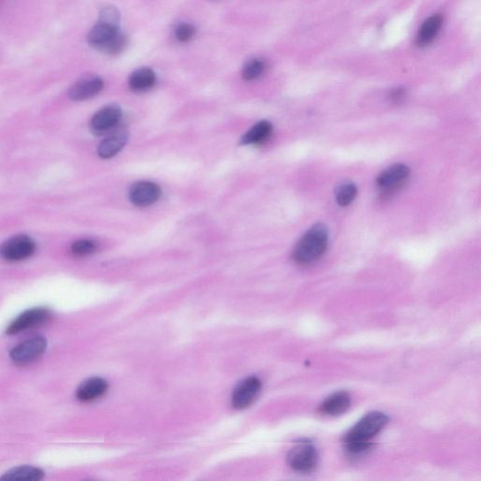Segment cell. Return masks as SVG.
Masks as SVG:
<instances>
[{
  "mask_svg": "<svg viewBox=\"0 0 481 481\" xmlns=\"http://www.w3.org/2000/svg\"><path fill=\"white\" fill-rule=\"evenodd\" d=\"M47 347L46 339L43 336H36V338L27 339L15 347L11 351V358L13 362L25 365L33 362V361L40 357L46 351Z\"/></svg>",
  "mask_w": 481,
  "mask_h": 481,
  "instance_id": "obj_6",
  "label": "cell"
},
{
  "mask_svg": "<svg viewBox=\"0 0 481 481\" xmlns=\"http://www.w3.org/2000/svg\"><path fill=\"white\" fill-rule=\"evenodd\" d=\"M411 169L403 164H396L386 169L377 178L378 187L382 191L390 192L397 190L402 186L410 176Z\"/></svg>",
  "mask_w": 481,
  "mask_h": 481,
  "instance_id": "obj_9",
  "label": "cell"
},
{
  "mask_svg": "<svg viewBox=\"0 0 481 481\" xmlns=\"http://www.w3.org/2000/svg\"><path fill=\"white\" fill-rule=\"evenodd\" d=\"M265 70V63L263 60H249V62L244 64L243 71H242V76L244 80H254L260 77Z\"/></svg>",
  "mask_w": 481,
  "mask_h": 481,
  "instance_id": "obj_21",
  "label": "cell"
},
{
  "mask_svg": "<svg viewBox=\"0 0 481 481\" xmlns=\"http://www.w3.org/2000/svg\"><path fill=\"white\" fill-rule=\"evenodd\" d=\"M161 190L157 183L140 182L131 187L129 197L131 202L138 207H148L159 199Z\"/></svg>",
  "mask_w": 481,
  "mask_h": 481,
  "instance_id": "obj_11",
  "label": "cell"
},
{
  "mask_svg": "<svg viewBox=\"0 0 481 481\" xmlns=\"http://www.w3.org/2000/svg\"><path fill=\"white\" fill-rule=\"evenodd\" d=\"M99 21L103 23L111 25V26L119 27L121 15L118 9L113 6L103 7L99 13Z\"/></svg>",
  "mask_w": 481,
  "mask_h": 481,
  "instance_id": "obj_23",
  "label": "cell"
},
{
  "mask_svg": "<svg viewBox=\"0 0 481 481\" xmlns=\"http://www.w3.org/2000/svg\"><path fill=\"white\" fill-rule=\"evenodd\" d=\"M328 243L329 233L327 228L322 224L314 225L294 247V261L302 265L314 263L327 251Z\"/></svg>",
  "mask_w": 481,
  "mask_h": 481,
  "instance_id": "obj_2",
  "label": "cell"
},
{
  "mask_svg": "<svg viewBox=\"0 0 481 481\" xmlns=\"http://www.w3.org/2000/svg\"><path fill=\"white\" fill-rule=\"evenodd\" d=\"M357 195V187L355 183H345L339 185L335 192L336 202L338 205L348 206L354 202Z\"/></svg>",
  "mask_w": 481,
  "mask_h": 481,
  "instance_id": "obj_20",
  "label": "cell"
},
{
  "mask_svg": "<svg viewBox=\"0 0 481 481\" xmlns=\"http://www.w3.org/2000/svg\"><path fill=\"white\" fill-rule=\"evenodd\" d=\"M272 126L271 122L261 121L255 124L251 129L247 131L242 138V143L244 145H258L265 143L271 136Z\"/></svg>",
  "mask_w": 481,
  "mask_h": 481,
  "instance_id": "obj_19",
  "label": "cell"
},
{
  "mask_svg": "<svg viewBox=\"0 0 481 481\" xmlns=\"http://www.w3.org/2000/svg\"><path fill=\"white\" fill-rule=\"evenodd\" d=\"M107 389V381L102 378H91L79 386L77 391V397L81 402H91L103 396Z\"/></svg>",
  "mask_w": 481,
  "mask_h": 481,
  "instance_id": "obj_16",
  "label": "cell"
},
{
  "mask_svg": "<svg viewBox=\"0 0 481 481\" xmlns=\"http://www.w3.org/2000/svg\"><path fill=\"white\" fill-rule=\"evenodd\" d=\"M157 81L154 72L150 68L138 69L129 77L131 90L136 93H144L151 90Z\"/></svg>",
  "mask_w": 481,
  "mask_h": 481,
  "instance_id": "obj_17",
  "label": "cell"
},
{
  "mask_svg": "<svg viewBox=\"0 0 481 481\" xmlns=\"http://www.w3.org/2000/svg\"><path fill=\"white\" fill-rule=\"evenodd\" d=\"M44 473L38 467L23 466L15 467L5 473L0 480L4 481H36L43 480Z\"/></svg>",
  "mask_w": 481,
  "mask_h": 481,
  "instance_id": "obj_18",
  "label": "cell"
},
{
  "mask_svg": "<svg viewBox=\"0 0 481 481\" xmlns=\"http://www.w3.org/2000/svg\"><path fill=\"white\" fill-rule=\"evenodd\" d=\"M36 244L27 235H16L0 246V256L8 261L26 260L35 252Z\"/></svg>",
  "mask_w": 481,
  "mask_h": 481,
  "instance_id": "obj_5",
  "label": "cell"
},
{
  "mask_svg": "<svg viewBox=\"0 0 481 481\" xmlns=\"http://www.w3.org/2000/svg\"><path fill=\"white\" fill-rule=\"evenodd\" d=\"M388 422V416L382 411L367 414L343 436L347 449L351 454H360L365 452L371 446L369 441L376 436Z\"/></svg>",
  "mask_w": 481,
  "mask_h": 481,
  "instance_id": "obj_1",
  "label": "cell"
},
{
  "mask_svg": "<svg viewBox=\"0 0 481 481\" xmlns=\"http://www.w3.org/2000/svg\"><path fill=\"white\" fill-rule=\"evenodd\" d=\"M404 94V90H402V88H396V90L391 91L390 97L392 100H394V101H400V100L403 98Z\"/></svg>",
  "mask_w": 481,
  "mask_h": 481,
  "instance_id": "obj_25",
  "label": "cell"
},
{
  "mask_svg": "<svg viewBox=\"0 0 481 481\" xmlns=\"http://www.w3.org/2000/svg\"><path fill=\"white\" fill-rule=\"evenodd\" d=\"M196 27L189 23H180L175 29V36L180 41L192 40L196 35Z\"/></svg>",
  "mask_w": 481,
  "mask_h": 481,
  "instance_id": "obj_24",
  "label": "cell"
},
{
  "mask_svg": "<svg viewBox=\"0 0 481 481\" xmlns=\"http://www.w3.org/2000/svg\"><path fill=\"white\" fill-rule=\"evenodd\" d=\"M104 81L99 77H85L73 86L69 91V98L74 102L85 101L101 93Z\"/></svg>",
  "mask_w": 481,
  "mask_h": 481,
  "instance_id": "obj_12",
  "label": "cell"
},
{
  "mask_svg": "<svg viewBox=\"0 0 481 481\" xmlns=\"http://www.w3.org/2000/svg\"><path fill=\"white\" fill-rule=\"evenodd\" d=\"M87 40L93 48L110 55L121 53L127 46L126 36L122 34L119 27L100 21L88 32Z\"/></svg>",
  "mask_w": 481,
  "mask_h": 481,
  "instance_id": "obj_3",
  "label": "cell"
},
{
  "mask_svg": "<svg viewBox=\"0 0 481 481\" xmlns=\"http://www.w3.org/2000/svg\"><path fill=\"white\" fill-rule=\"evenodd\" d=\"M287 461L289 466L294 471L310 473L313 471L318 464V452L312 444H298L290 450Z\"/></svg>",
  "mask_w": 481,
  "mask_h": 481,
  "instance_id": "obj_4",
  "label": "cell"
},
{
  "mask_svg": "<svg viewBox=\"0 0 481 481\" xmlns=\"http://www.w3.org/2000/svg\"><path fill=\"white\" fill-rule=\"evenodd\" d=\"M51 316V312L48 308H35L25 311L10 324L6 333L8 335H16V334L24 332L29 328L43 324L44 322L48 321Z\"/></svg>",
  "mask_w": 481,
  "mask_h": 481,
  "instance_id": "obj_7",
  "label": "cell"
},
{
  "mask_svg": "<svg viewBox=\"0 0 481 481\" xmlns=\"http://www.w3.org/2000/svg\"><path fill=\"white\" fill-rule=\"evenodd\" d=\"M443 26V18L440 15H435L428 18L422 24L416 36V44L419 46H427L432 44L437 37L438 33Z\"/></svg>",
  "mask_w": 481,
  "mask_h": 481,
  "instance_id": "obj_15",
  "label": "cell"
},
{
  "mask_svg": "<svg viewBox=\"0 0 481 481\" xmlns=\"http://www.w3.org/2000/svg\"><path fill=\"white\" fill-rule=\"evenodd\" d=\"M352 399L348 392H336L322 403L319 411L324 415L338 416L346 413L351 406Z\"/></svg>",
  "mask_w": 481,
  "mask_h": 481,
  "instance_id": "obj_14",
  "label": "cell"
},
{
  "mask_svg": "<svg viewBox=\"0 0 481 481\" xmlns=\"http://www.w3.org/2000/svg\"><path fill=\"white\" fill-rule=\"evenodd\" d=\"M96 249V244L88 239L77 241L71 247L72 253L77 257H86V256L93 254Z\"/></svg>",
  "mask_w": 481,
  "mask_h": 481,
  "instance_id": "obj_22",
  "label": "cell"
},
{
  "mask_svg": "<svg viewBox=\"0 0 481 481\" xmlns=\"http://www.w3.org/2000/svg\"><path fill=\"white\" fill-rule=\"evenodd\" d=\"M261 388V383L258 378L249 377L242 381L233 391L232 405L236 409L249 407L258 397Z\"/></svg>",
  "mask_w": 481,
  "mask_h": 481,
  "instance_id": "obj_10",
  "label": "cell"
},
{
  "mask_svg": "<svg viewBox=\"0 0 481 481\" xmlns=\"http://www.w3.org/2000/svg\"><path fill=\"white\" fill-rule=\"evenodd\" d=\"M127 140L128 133L124 128L113 130V132H111L110 135L100 143L98 147L99 157L103 159H110V158L115 157L124 148Z\"/></svg>",
  "mask_w": 481,
  "mask_h": 481,
  "instance_id": "obj_13",
  "label": "cell"
},
{
  "mask_svg": "<svg viewBox=\"0 0 481 481\" xmlns=\"http://www.w3.org/2000/svg\"><path fill=\"white\" fill-rule=\"evenodd\" d=\"M121 110L118 105H107L95 114L91 119L90 128L96 136L105 135L115 129L121 119Z\"/></svg>",
  "mask_w": 481,
  "mask_h": 481,
  "instance_id": "obj_8",
  "label": "cell"
}]
</instances>
